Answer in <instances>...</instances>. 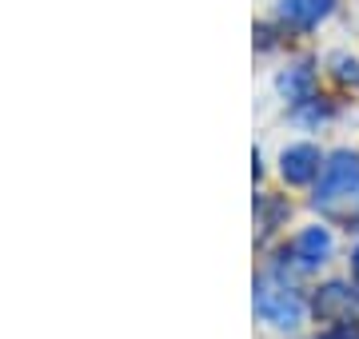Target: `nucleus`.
Returning <instances> with one entry per match:
<instances>
[{
	"instance_id": "f257e3e1",
	"label": "nucleus",
	"mask_w": 359,
	"mask_h": 339,
	"mask_svg": "<svg viewBox=\"0 0 359 339\" xmlns=\"http://www.w3.org/2000/svg\"><path fill=\"white\" fill-rule=\"evenodd\" d=\"M256 315L264 324L280 327V331H292V327H299V319H304V300L283 284L280 275L268 272V275L256 279Z\"/></svg>"
},
{
	"instance_id": "f03ea898",
	"label": "nucleus",
	"mask_w": 359,
	"mask_h": 339,
	"mask_svg": "<svg viewBox=\"0 0 359 339\" xmlns=\"http://www.w3.org/2000/svg\"><path fill=\"white\" fill-rule=\"evenodd\" d=\"M355 192H359V156L355 152H335V156H327V164H323L311 204H316V208H332L339 200H351Z\"/></svg>"
},
{
	"instance_id": "7ed1b4c3",
	"label": "nucleus",
	"mask_w": 359,
	"mask_h": 339,
	"mask_svg": "<svg viewBox=\"0 0 359 339\" xmlns=\"http://www.w3.org/2000/svg\"><path fill=\"white\" fill-rule=\"evenodd\" d=\"M332 251H335V235H332V228H323V223L304 228V232L295 235V244H292V256H295V263H299L304 272L323 268V263L332 260Z\"/></svg>"
},
{
	"instance_id": "20e7f679",
	"label": "nucleus",
	"mask_w": 359,
	"mask_h": 339,
	"mask_svg": "<svg viewBox=\"0 0 359 339\" xmlns=\"http://www.w3.org/2000/svg\"><path fill=\"white\" fill-rule=\"evenodd\" d=\"M323 172V156L316 144H292L280 152V176L287 184H311Z\"/></svg>"
},
{
	"instance_id": "39448f33",
	"label": "nucleus",
	"mask_w": 359,
	"mask_h": 339,
	"mask_svg": "<svg viewBox=\"0 0 359 339\" xmlns=\"http://www.w3.org/2000/svg\"><path fill=\"white\" fill-rule=\"evenodd\" d=\"M335 8V0H280V20L292 28H316L320 20H327Z\"/></svg>"
},
{
	"instance_id": "423d86ee",
	"label": "nucleus",
	"mask_w": 359,
	"mask_h": 339,
	"mask_svg": "<svg viewBox=\"0 0 359 339\" xmlns=\"http://www.w3.org/2000/svg\"><path fill=\"white\" fill-rule=\"evenodd\" d=\"M351 307H355V300H351V291H347L344 284H327L320 296H316V315H320V319H332V324H347Z\"/></svg>"
},
{
	"instance_id": "0eeeda50",
	"label": "nucleus",
	"mask_w": 359,
	"mask_h": 339,
	"mask_svg": "<svg viewBox=\"0 0 359 339\" xmlns=\"http://www.w3.org/2000/svg\"><path fill=\"white\" fill-rule=\"evenodd\" d=\"M311 88H316V76H311L308 64H295L280 76V92L292 100V104H308L311 100Z\"/></svg>"
},
{
	"instance_id": "6e6552de",
	"label": "nucleus",
	"mask_w": 359,
	"mask_h": 339,
	"mask_svg": "<svg viewBox=\"0 0 359 339\" xmlns=\"http://www.w3.org/2000/svg\"><path fill=\"white\" fill-rule=\"evenodd\" d=\"M335 68H339L344 80H359V60L355 56H335Z\"/></svg>"
},
{
	"instance_id": "1a4fd4ad",
	"label": "nucleus",
	"mask_w": 359,
	"mask_h": 339,
	"mask_svg": "<svg viewBox=\"0 0 359 339\" xmlns=\"http://www.w3.org/2000/svg\"><path fill=\"white\" fill-rule=\"evenodd\" d=\"M320 339H359V331L351 324H332V331H323Z\"/></svg>"
},
{
	"instance_id": "9d476101",
	"label": "nucleus",
	"mask_w": 359,
	"mask_h": 339,
	"mask_svg": "<svg viewBox=\"0 0 359 339\" xmlns=\"http://www.w3.org/2000/svg\"><path fill=\"white\" fill-rule=\"evenodd\" d=\"M351 272H355V275H359V248H355V251H351Z\"/></svg>"
}]
</instances>
